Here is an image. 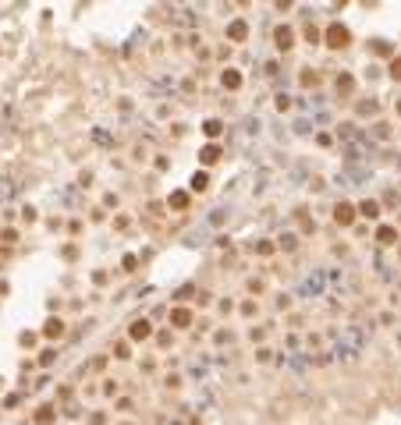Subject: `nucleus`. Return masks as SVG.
<instances>
[{
	"mask_svg": "<svg viewBox=\"0 0 401 425\" xmlns=\"http://www.w3.org/2000/svg\"><path fill=\"white\" fill-rule=\"evenodd\" d=\"M277 46H281V50H291V46H295V32H291V29H277Z\"/></svg>",
	"mask_w": 401,
	"mask_h": 425,
	"instance_id": "nucleus-1",
	"label": "nucleus"
},
{
	"mask_svg": "<svg viewBox=\"0 0 401 425\" xmlns=\"http://www.w3.org/2000/svg\"><path fill=\"white\" fill-rule=\"evenodd\" d=\"M153 330H149V323L146 319H139V323H132V340H146Z\"/></svg>",
	"mask_w": 401,
	"mask_h": 425,
	"instance_id": "nucleus-2",
	"label": "nucleus"
},
{
	"mask_svg": "<svg viewBox=\"0 0 401 425\" xmlns=\"http://www.w3.org/2000/svg\"><path fill=\"white\" fill-rule=\"evenodd\" d=\"M330 46H348V32H344L341 25L330 29Z\"/></svg>",
	"mask_w": 401,
	"mask_h": 425,
	"instance_id": "nucleus-3",
	"label": "nucleus"
},
{
	"mask_svg": "<svg viewBox=\"0 0 401 425\" xmlns=\"http://www.w3.org/2000/svg\"><path fill=\"white\" fill-rule=\"evenodd\" d=\"M43 333H46V337H61V333H64V323H61V319H50Z\"/></svg>",
	"mask_w": 401,
	"mask_h": 425,
	"instance_id": "nucleus-4",
	"label": "nucleus"
},
{
	"mask_svg": "<svg viewBox=\"0 0 401 425\" xmlns=\"http://www.w3.org/2000/svg\"><path fill=\"white\" fill-rule=\"evenodd\" d=\"M337 223H352V206H337Z\"/></svg>",
	"mask_w": 401,
	"mask_h": 425,
	"instance_id": "nucleus-5",
	"label": "nucleus"
},
{
	"mask_svg": "<svg viewBox=\"0 0 401 425\" xmlns=\"http://www.w3.org/2000/svg\"><path fill=\"white\" fill-rule=\"evenodd\" d=\"M192 188H195V192H206V188H210V184H206V174H195V177H192Z\"/></svg>",
	"mask_w": 401,
	"mask_h": 425,
	"instance_id": "nucleus-6",
	"label": "nucleus"
},
{
	"mask_svg": "<svg viewBox=\"0 0 401 425\" xmlns=\"http://www.w3.org/2000/svg\"><path fill=\"white\" fill-rule=\"evenodd\" d=\"M188 319H192V312H185V308L174 312V323H178V326H188Z\"/></svg>",
	"mask_w": 401,
	"mask_h": 425,
	"instance_id": "nucleus-7",
	"label": "nucleus"
},
{
	"mask_svg": "<svg viewBox=\"0 0 401 425\" xmlns=\"http://www.w3.org/2000/svg\"><path fill=\"white\" fill-rule=\"evenodd\" d=\"M217 156H220V149H217V145H210V149L203 152V160H206V163H217Z\"/></svg>",
	"mask_w": 401,
	"mask_h": 425,
	"instance_id": "nucleus-8",
	"label": "nucleus"
},
{
	"mask_svg": "<svg viewBox=\"0 0 401 425\" xmlns=\"http://www.w3.org/2000/svg\"><path fill=\"white\" fill-rule=\"evenodd\" d=\"M359 209H362V216H377V202H362Z\"/></svg>",
	"mask_w": 401,
	"mask_h": 425,
	"instance_id": "nucleus-9",
	"label": "nucleus"
},
{
	"mask_svg": "<svg viewBox=\"0 0 401 425\" xmlns=\"http://www.w3.org/2000/svg\"><path fill=\"white\" fill-rule=\"evenodd\" d=\"M394 78H401V61H394Z\"/></svg>",
	"mask_w": 401,
	"mask_h": 425,
	"instance_id": "nucleus-10",
	"label": "nucleus"
},
{
	"mask_svg": "<svg viewBox=\"0 0 401 425\" xmlns=\"http://www.w3.org/2000/svg\"><path fill=\"white\" fill-rule=\"evenodd\" d=\"M0 386H4V379H0Z\"/></svg>",
	"mask_w": 401,
	"mask_h": 425,
	"instance_id": "nucleus-11",
	"label": "nucleus"
}]
</instances>
